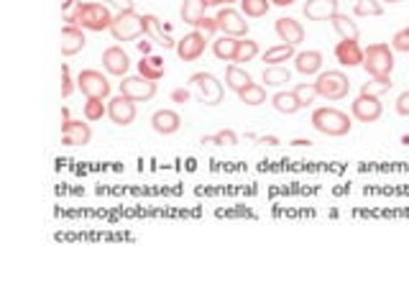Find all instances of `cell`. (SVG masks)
<instances>
[{
  "label": "cell",
  "instance_id": "obj_4",
  "mask_svg": "<svg viewBox=\"0 0 409 307\" xmlns=\"http://www.w3.org/2000/svg\"><path fill=\"white\" fill-rule=\"evenodd\" d=\"M110 34L115 41H134L143 34V15L136 10H118L113 18Z\"/></svg>",
  "mask_w": 409,
  "mask_h": 307
},
{
  "label": "cell",
  "instance_id": "obj_1",
  "mask_svg": "<svg viewBox=\"0 0 409 307\" xmlns=\"http://www.w3.org/2000/svg\"><path fill=\"white\" fill-rule=\"evenodd\" d=\"M313 126L320 131V134L325 136H345L350 134V118L345 115L343 110H338V108H317V110L313 113Z\"/></svg>",
  "mask_w": 409,
  "mask_h": 307
},
{
  "label": "cell",
  "instance_id": "obj_46",
  "mask_svg": "<svg viewBox=\"0 0 409 307\" xmlns=\"http://www.w3.org/2000/svg\"><path fill=\"white\" fill-rule=\"evenodd\" d=\"M136 46H138V52H141L143 57H146V54H149V49H151L149 41H136Z\"/></svg>",
  "mask_w": 409,
  "mask_h": 307
},
{
  "label": "cell",
  "instance_id": "obj_49",
  "mask_svg": "<svg viewBox=\"0 0 409 307\" xmlns=\"http://www.w3.org/2000/svg\"><path fill=\"white\" fill-rule=\"evenodd\" d=\"M225 0H210V6H223Z\"/></svg>",
  "mask_w": 409,
  "mask_h": 307
},
{
  "label": "cell",
  "instance_id": "obj_9",
  "mask_svg": "<svg viewBox=\"0 0 409 307\" xmlns=\"http://www.w3.org/2000/svg\"><path fill=\"white\" fill-rule=\"evenodd\" d=\"M217 31H223L225 36H245L248 34V21L243 18V13H238L236 8H223L220 13L215 15Z\"/></svg>",
  "mask_w": 409,
  "mask_h": 307
},
{
  "label": "cell",
  "instance_id": "obj_39",
  "mask_svg": "<svg viewBox=\"0 0 409 307\" xmlns=\"http://www.w3.org/2000/svg\"><path fill=\"white\" fill-rule=\"evenodd\" d=\"M75 92V83L69 75V64H62V98H69Z\"/></svg>",
  "mask_w": 409,
  "mask_h": 307
},
{
  "label": "cell",
  "instance_id": "obj_25",
  "mask_svg": "<svg viewBox=\"0 0 409 307\" xmlns=\"http://www.w3.org/2000/svg\"><path fill=\"white\" fill-rule=\"evenodd\" d=\"M225 85H228L233 92H241L243 87H248V85H251V75H248L245 69L231 64V67L225 69Z\"/></svg>",
  "mask_w": 409,
  "mask_h": 307
},
{
  "label": "cell",
  "instance_id": "obj_33",
  "mask_svg": "<svg viewBox=\"0 0 409 307\" xmlns=\"http://www.w3.org/2000/svg\"><path fill=\"white\" fill-rule=\"evenodd\" d=\"M292 92L297 95V100H299V105H302V108L313 105L315 98H320V95H317V87H315V83H299Z\"/></svg>",
  "mask_w": 409,
  "mask_h": 307
},
{
  "label": "cell",
  "instance_id": "obj_23",
  "mask_svg": "<svg viewBox=\"0 0 409 307\" xmlns=\"http://www.w3.org/2000/svg\"><path fill=\"white\" fill-rule=\"evenodd\" d=\"M164 72H166V67H164L162 57H143V59L138 62V75L151 80V83H159L164 77Z\"/></svg>",
  "mask_w": 409,
  "mask_h": 307
},
{
  "label": "cell",
  "instance_id": "obj_30",
  "mask_svg": "<svg viewBox=\"0 0 409 307\" xmlns=\"http://www.w3.org/2000/svg\"><path fill=\"white\" fill-rule=\"evenodd\" d=\"M241 95V103L245 105H261V103H266V90L261 87V85L251 83L248 87H243V90L238 92Z\"/></svg>",
  "mask_w": 409,
  "mask_h": 307
},
{
  "label": "cell",
  "instance_id": "obj_17",
  "mask_svg": "<svg viewBox=\"0 0 409 307\" xmlns=\"http://www.w3.org/2000/svg\"><path fill=\"white\" fill-rule=\"evenodd\" d=\"M103 67L108 69V75L126 77L128 67H131V59H128V54L120 46H108L103 52Z\"/></svg>",
  "mask_w": 409,
  "mask_h": 307
},
{
  "label": "cell",
  "instance_id": "obj_20",
  "mask_svg": "<svg viewBox=\"0 0 409 307\" xmlns=\"http://www.w3.org/2000/svg\"><path fill=\"white\" fill-rule=\"evenodd\" d=\"M151 126H154V131L162 136H171L177 134L179 126H182V118H179L177 110H157L154 115H151Z\"/></svg>",
  "mask_w": 409,
  "mask_h": 307
},
{
  "label": "cell",
  "instance_id": "obj_51",
  "mask_svg": "<svg viewBox=\"0 0 409 307\" xmlns=\"http://www.w3.org/2000/svg\"><path fill=\"white\" fill-rule=\"evenodd\" d=\"M228 3H236V0H225V6H228Z\"/></svg>",
  "mask_w": 409,
  "mask_h": 307
},
{
  "label": "cell",
  "instance_id": "obj_26",
  "mask_svg": "<svg viewBox=\"0 0 409 307\" xmlns=\"http://www.w3.org/2000/svg\"><path fill=\"white\" fill-rule=\"evenodd\" d=\"M392 87H394L392 77H373L371 83H364V85H361V95L381 98V95H387V92L392 90Z\"/></svg>",
  "mask_w": 409,
  "mask_h": 307
},
{
  "label": "cell",
  "instance_id": "obj_34",
  "mask_svg": "<svg viewBox=\"0 0 409 307\" xmlns=\"http://www.w3.org/2000/svg\"><path fill=\"white\" fill-rule=\"evenodd\" d=\"M353 13L361 15V18H366V15H381L384 13V6H381L379 0H356Z\"/></svg>",
  "mask_w": 409,
  "mask_h": 307
},
{
  "label": "cell",
  "instance_id": "obj_24",
  "mask_svg": "<svg viewBox=\"0 0 409 307\" xmlns=\"http://www.w3.org/2000/svg\"><path fill=\"white\" fill-rule=\"evenodd\" d=\"M210 0H185L182 3V21L189 23V26H197V21H200L202 15H205V10H208Z\"/></svg>",
  "mask_w": 409,
  "mask_h": 307
},
{
  "label": "cell",
  "instance_id": "obj_27",
  "mask_svg": "<svg viewBox=\"0 0 409 307\" xmlns=\"http://www.w3.org/2000/svg\"><path fill=\"white\" fill-rule=\"evenodd\" d=\"M292 57H297V54H294V46H292V44H279V46H271V49H266V54H264V62H266L268 67H274V64H282V62L292 59Z\"/></svg>",
  "mask_w": 409,
  "mask_h": 307
},
{
  "label": "cell",
  "instance_id": "obj_48",
  "mask_svg": "<svg viewBox=\"0 0 409 307\" xmlns=\"http://www.w3.org/2000/svg\"><path fill=\"white\" fill-rule=\"evenodd\" d=\"M271 3H274V6H292L294 0H271Z\"/></svg>",
  "mask_w": 409,
  "mask_h": 307
},
{
  "label": "cell",
  "instance_id": "obj_50",
  "mask_svg": "<svg viewBox=\"0 0 409 307\" xmlns=\"http://www.w3.org/2000/svg\"><path fill=\"white\" fill-rule=\"evenodd\" d=\"M387 3H402V0H387Z\"/></svg>",
  "mask_w": 409,
  "mask_h": 307
},
{
  "label": "cell",
  "instance_id": "obj_15",
  "mask_svg": "<svg viewBox=\"0 0 409 307\" xmlns=\"http://www.w3.org/2000/svg\"><path fill=\"white\" fill-rule=\"evenodd\" d=\"M335 59L340 62L343 67H358L364 64V49L358 44V38H343L335 46Z\"/></svg>",
  "mask_w": 409,
  "mask_h": 307
},
{
  "label": "cell",
  "instance_id": "obj_21",
  "mask_svg": "<svg viewBox=\"0 0 409 307\" xmlns=\"http://www.w3.org/2000/svg\"><path fill=\"white\" fill-rule=\"evenodd\" d=\"M294 67H297V72H302V75H317L322 69V52H317V49H310V52H299L297 57H294Z\"/></svg>",
  "mask_w": 409,
  "mask_h": 307
},
{
  "label": "cell",
  "instance_id": "obj_12",
  "mask_svg": "<svg viewBox=\"0 0 409 307\" xmlns=\"http://www.w3.org/2000/svg\"><path fill=\"white\" fill-rule=\"evenodd\" d=\"M108 118L115 126H131L136 120V103L131 98H126V95L108 100Z\"/></svg>",
  "mask_w": 409,
  "mask_h": 307
},
{
  "label": "cell",
  "instance_id": "obj_5",
  "mask_svg": "<svg viewBox=\"0 0 409 307\" xmlns=\"http://www.w3.org/2000/svg\"><path fill=\"white\" fill-rule=\"evenodd\" d=\"M113 18H115V15H113L110 8L103 6V3H82L77 26H82V29H87V31H110Z\"/></svg>",
  "mask_w": 409,
  "mask_h": 307
},
{
  "label": "cell",
  "instance_id": "obj_35",
  "mask_svg": "<svg viewBox=\"0 0 409 307\" xmlns=\"http://www.w3.org/2000/svg\"><path fill=\"white\" fill-rule=\"evenodd\" d=\"M256 54H259V44H256L253 38H243V41L238 44L236 62H251V59H256Z\"/></svg>",
  "mask_w": 409,
  "mask_h": 307
},
{
  "label": "cell",
  "instance_id": "obj_32",
  "mask_svg": "<svg viewBox=\"0 0 409 307\" xmlns=\"http://www.w3.org/2000/svg\"><path fill=\"white\" fill-rule=\"evenodd\" d=\"M292 80V72L289 69L279 67V64H274V67H266L264 69V83L271 85V87H276V85H284Z\"/></svg>",
  "mask_w": 409,
  "mask_h": 307
},
{
  "label": "cell",
  "instance_id": "obj_43",
  "mask_svg": "<svg viewBox=\"0 0 409 307\" xmlns=\"http://www.w3.org/2000/svg\"><path fill=\"white\" fill-rule=\"evenodd\" d=\"M105 3L118 10H134V0H105Z\"/></svg>",
  "mask_w": 409,
  "mask_h": 307
},
{
  "label": "cell",
  "instance_id": "obj_14",
  "mask_svg": "<svg viewBox=\"0 0 409 307\" xmlns=\"http://www.w3.org/2000/svg\"><path fill=\"white\" fill-rule=\"evenodd\" d=\"M89 138H92V131H89L87 123L82 120H62V141L67 146H87Z\"/></svg>",
  "mask_w": 409,
  "mask_h": 307
},
{
  "label": "cell",
  "instance_id": "obj_40",
  "mask_svg": "<svg viewBox=\"0 0 409 307\" xmlns=\"http://www.w3.org/2000/svg\"><path fill=\"white\" fill-rule=\"evenodd\" d=\"M194 29L200 31V34H205V36H213V34H215L217 31V21L215 18H208V15H202L200 21H197V26H194Z\"/></svg>",
  "mask_w": 409,
  "mask_h": 307
},
{
  "label": "cell",
  "instance_id": "obj_16",
  "mask_svg": "<svg viewBox=\"0 0 409 307\" xmlns=\"http://www.w3.org/2000/svg\"><path fill=\"white\" fill-rule=\"evenodd\" d=\"M87 44V38H85V31L80 26H64L62 29V36H59V49L64 57H75L85 49Z\"/></svg>",
  "mask_w": 409,
  "mask_h": 307
},
{
  "label": "cell",
  "instance_id": "obj_28",
  "mask_svg": "<svg viewBox=\"0 0 409 307\" xmlns=\"http://www.w3.org/2000/svg\"><path fill=\"white\" fill-rule=\"evenodd\" d=\"M333 29L338 31V36L340 38H358V34H361V31H358V23L343 13L333 15Z\"/></svg>",
  "mask_w": 409,
  "mask_h": 307
},
{
  "label": "cell",
  "instance_id": "obj_22",
  "mask_svg": "<svg viewBox=\"0 0 409 307\" xmlns=\"http://www.w3.org/2000/svg\"><path fill=\"white\" fill-rule=\"evenodd\" d=\"M238 44L241 38L236 36H220L217 41H213V54H215L217 59L223 62H236V54H238Z\"/></svg>",
  "mask_w": 409,
  "mask_h": 307
},
{
  "label": "cell",
  "instance_id": "obj_29",
  "mask_svg": "<svg viewBox=\"0 0 409 307\" xmlns=\"http://www.w3.org/2000/svg\"><path fill=\"white\" fill-rule=\"evenodd\" d=\"M274 108L279 113H284V115H294L302 105H299V100H297L294 92H276L274 95Z\"/></svg>",
  "mask_w": 409,
  "mask_h": 307
},
{
  "label": "cell",
  "instance_id": "obj_38",
  "mask_svg": "<svg viewBox=\"0 0 409 307\" xmlns=\"http://www.w3.org/2000/svg\"><path fill=\"white\" fill-rule=\"evenodd\" d=\"M392 49L394 52H409V29L396 31L394 38H392Z\"/></svg>",
  "mask_w": 409,
  "mask_h": 307
},
{
  "label": "cell",
  "instance_id": "obj_31",
  "mask_svg": "<svg viewBox=\"0 0 409 307\" xmlns=\"http://www.w3.org/2000/svg\"><path fill=\"white\" fill-rule=\"evenodd\" d=\"M241 8H243V15H248V18H261V15L268 13L271 0H241Z\"/></svg>",
  "mask_w": 409,
  "mask_h": 307
},
{
  "label": "cell",
  "instance_id": "obj_19",
  "mask_svg": "<svg viewBox=\"0 0 409 307\" xmlns=\"http://www.w3.org/2000/svg\"><path fill=\"white\" fill-rule=\"evenodd\" d=\"M276 34L282 38L284 44H292L297 46L305 41V29H302V23L294 21V18H279L276 21Z\"/></svg>",
  "mask_w": 409,
  "mask_h": 307
},
{
  "label": "cell",
  "instance_id": "obj_41",
  "mask_svg": "<svg viewBox=\"0 0 409 307\" xmlns=\"http://www.w3.org/2000/svg\"><path fill=\"white\" fill-rule=\"evenodd\" d=\"M396 113L399 115H409V90H404L399 98H396Z\"/></svg>",
  "mask_w": 409,
  "mask_h": 307
},
{
  "label": "cell",
  "instance_id": "obj_42",
  "mask_svg": "<svg viewBox=\"0 0 409 307\" xmlns=\"http://www.w3.org/2000/svg\"><path fill=\"white\" fill-rule=\"evenodd\" d=\"M171 100H174V103H179V105L189 103V90H187V87H177V90L171 92Z\"/></svg>",
  "mask_w": 409,
  "mask_h": 307
},
{
  "label": "cell",
  "instance_id": "obj_36",
  "mask_svg": "<svg viewBox=\"0 0 409 307\" xmlns=\"http://www.w3.org/2000/svg\"><path fill=\"white\" fill-rule=\"evenodd\" d=\"M103 115H108L103 100H87L85 103V118L87 120H103Z\"/></svg>",
  "mask_w": 409,
  "mask_h": 307
},
{
  "label": "cell",
  "instance_id": "obj_11",
  "mask_svg": "<svg viewBox=\"0 0 409 307\" xmlns=\"http://www.w3.org/2000/svg\"><path fill=\"white\" fill-rule=\"evenodd\" d=\"M205 44H208V36L200 34V31H189L185 38H179L177 41V54L182 62H194L200 59L202 54H205Z\"/></svg>",
  "mask_w": 409,
  "mask_h": 307
},
{
  "label": "cell",
  "instance_id": "obj_10",
  "mask_svg": "<svg viewBox=\"0 0 409 307\" xmlns=\"http://www.w3.org/2000/svg\"><path fill=\"white\" fill-rule=\"evenodd\" d=\"M143 34L154 41V44L164 46V49H177V41L171 38L169 29L164 26V21L154 13H143Z\"/></svg>",
  "mask_w": 409,
  "mask_h": 307
},
{
  "label": "cell",
  "instance_id": "obj_47",
  "mask_svg": "<svg viewBox=\"0 0 409 307\" xmlns=\"http://www.w3.org/2000/svg\"><path fill=\"white\" fill-rule=\"evenodd\" d=\"M292 146H313V141L310 138H294V141H289Z\"/></svg>",
  "mask_w": 409,
  "mask_h": 307
},
{
  "label": "cell",
  "instance_id": "obj_45",
  "mask_svg": "<svg viewBox=\"0 0 409 307\" xmlns=\"http://www.w3.org/2000/svg\"><path fill=\"white\" fill-rule=\"evenodd\" d=\"M77 0H62V13H69L72 8H75Z\"/></svg>",
  "mask_w": 409,
  "mask_h": 307
},
{
  "label": "cell",
  "instance_id": "obj_44",
  "mask_svg": "<svg viewBox=\"0 0 409 307\" xmlns=\"http://www.w3.org/2000/svg\"><path fill=\"white\" fill-rule=\"evenodd\" d=\"M259 143H264V146H279V136H259Z\"/></svg>",
  "mask_w": 409,
  "mask_h": 307
},
{
  "label": "cell",
  "instance_id": "obj_37",
  "mask_svg": "<svg viewBox=\"0 0 409 307\" xmlns=\"http://www.w3.org/2000/svg\"><path fill=\"white\" fill-rule=\"evenodd\" d=\"M236 143H238V136L231 128H223L215 134V146H236Z\"/></svg>",
  "mask_w": 409,
  "mask_h": 307
},
{
  "label": "cell",
  "instance_id": "obj_8",
  "mask_svg": "<svg viewBox=\"0 0 409 307\" xmlns=\"http://www.w3.org/2000/svg\"><path fill=\"white\" fill-rule=\"evenodd\" d=\"M120 95L131 98L134 103H143V100H151L157 95V83H151L146 77H123L120 83Z\"/></svg>",
  "mask_w": 409,
  "mask_h": 307
},
{
  "label": "cell",
  "instance_id": "obj_18",
  "mask_svg": "<svg viewBox=\"0 0 409 307\" xmlns=\"http://www.w3.org/2000/svg\"><path fill=\"white\" fill-rule=\"evenodd\" d=\"M302 10L307 21H333V15H338V0H307Z\"/></svg>",
  "mask_w": 409,
  "mask_h": 307
},
{
  "label": "cell",
  "instance_id": "obj_3",
  "mask_svg": "<svg viewBox=\"0 0 409 307\" xmlns=\"http://www.w3.org/2000/svg\"><path fill=\"white\" fill-rule=\"evenodd\" d=\"M315 87H317V95H320V98L343 100V98H348L350 80H348V75H343L340 69H327V72H320V75H317Z\"/></svg>",
  "mask_w": 409,
  "mask_h": 307
},
{
  "label": "cell",
  "instance_id": "obj_52",
  "mask_svg": "<svg viewBox=\"0 0 409 307\" xmlns=\"http://www.w3.org/2000/svg\"><path fill=\"white\" fill-rule=\"evenodd\" d=\"M407 29H409V26H407Z\"/></svg>",
  "mask_w": 409,
  "mask_h": 307
},
{
  "label": "cell",
  "instance_id": "obj_2",
  "mask_svg": "<svg viewBox=\"0 0 409 307\" xmlns=\"http://www.w3.org/2000/svg\"><path fill=\"white\" fill-rule=\"evenodd\" d=\"M364 69L371 77H392L394 49L389 44H371L368 49H364Z\"/></svg>",
  "mask_w": 409,
  "mask_h": 307
},
{
  "label": "cell",
  "instance_id": "obj_6",
  "mask_svg": "<svg viewBox=\"0 0 409 307\" xmlns=\"http://www.w3.org/2000/svg\"><path fill=\"white\" fill-rule=\"evenodd\" d=\"M77 87L82 90V95L87 100H105L110 95V83L103 72L97 69H82L77 77Z\"/></svg>",
  "mask_w": 409,
  "mask_h": 307
},
{
  "label": "cell",
  "instance_id": "obj_13",
  "mask_svg": "<svg viewBox=\"0 0 409 307\" xmlns=\"http://www.w3.org/2000/svg\"><path fill=\"white\" fill-rule=\"evenodd\" d=\"M350 110H353V118L361 120V123H373V120L381 118V100L379 98H371V95H358L350 105Z\"/></svg>",
  "mask_w": 409,
  "mask_h": 307
},
{
  "label": "cell",
  "instance_id": "obj_7",
  "mask_svg": "<svg viewBox=\"0 0 409 307\" xmlns=\"http://www.w3.org/2000/svg\"><path fill=\"white\" fill-rule=\"evenodd\" d=\"M189 83L197 87V92H200V100L205 105H217L223 103V83L217 80L215 75H210V72H194L192 77H189Z\"/></svg>",
  "mask_w": 409,
  "mask_h": 307
}]
</instances>
